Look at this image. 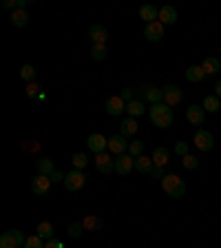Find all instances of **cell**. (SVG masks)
Listing matches in <instances>:
<instances>
[{
  "label": "cell",
  "mask_w": 221,
  "mask_h": 248,
  "mask_svg": "<svg viewBox=\"0 0 221 248\" xmlns=\"http://www.w3.org/2000/svg\"><path fill=\"white\" fill-rule=\"evenodd\" d=\"M148 115H150V120H153V124L157 126V129H168L170 124H173V120H175V115H173V108H170L168 104H164V102L150 104Z\"/></svg>",
  "instance_id": "cell-1"
},
{
  "label": "cell",
  "mask_w": 221,
  "mask_h": 248,
  "mask_svg": "<svg viewBox=\"0 0 221 248\" xmlns=\"http://www.w3.org/2000/svg\"><path fill=\"white\" fill-rule=\"evenodd\" d=\"M162 188H164L166 195L170 197H184L186 195V182L181 180L179 175H175V173H168V175L162 180Z\"/></svg>",
  "instance_id": "cell-2"
},
{
  "label": "cell",
  "mask_w": 221,
  "mask_h": 248,
  "mask_svg": "<svg viewBox=\"0 0 221 248\" xmlns=\"http://www.w3.org/2000/svg\"><path fill=\"white\" fill-rule=\"evenodd\" d=\"M27 242V237L20 231H7L0 235V248H22Z\"/></svg>",
  "instance_id": "cell-3"
},
{
  "label": "cell",
  "mask_w": 221,
  "mask_h": 248,
  "mask_svg": "<svg viewBox=\"0 0 221 248\" xmlns=\"http://www.w3.org/2000/svg\"><path fill=\"white\" fill-rule=\"evenodd\" d=\"M84 184H87V175H84V170L73 169L71 173H67V177H64V186H67V191H71V193L82 191Z\"/></svg>",
  "instance_id": "cell-4"
},
{
  "label": "cell",
  "mask_w": 221,
  "mask_h": 248,
  "mask_svg": "<svg viewBox=\"0 0 221 248\" xmlns=\"http://www.w3.org/2000/svg\"><path fill=\"white\" fill-rule=\"evenodd\" d=\"M195 146L199 151H204V153H208V151H212V146H215V138H212V133L210 131H204V129H199L195 133Z\"/></svg>",
  "instance_id": "cell-5"
},
{
  "label": "cell",
  "mask_w": 221,
  "mask_h": 248,
  "mask_svg": "<svg viewBox=\"0 0 221 248\" xmlns=\"http://www.w3.org/2000/svg\"><path fill=\"white\" fill-rule=\"evenodd\" d=\"M162 95H164V104H168V107H175V104L181 102V98H184V91H181L177 84H168V87L162 89Z\"/></svg>",
  "instance_id": "cell-6"
},
{
  "label": "cell",
  "mask_w": 221,
  "mask_h": 248,
  "mask_svg": "<svg viewBox=\"0 0 221 248\" xmlns=\"http://www.w3.org/2000/svg\"><path fill=\"white\" fill-rule=\"evenodd\" d=\"M133 169H135V157L131 153L118 155V160H115V170H118L119 175H129Z\"/></svg>",
  "instance_id": "cell-7"
},
{
  "label": "cell",
  "mask_w": 221,
  "mask_h": 248,
  "mask_svg": "<svg viewBox=\"0 0 221 248\" xmlns=\"http://www.w3.org/2000/svg\"><path fill=\"white\" fill-rule=\"evenodd\" d=\"M87 144H88V151H93L95 155H100V153H106L108 140L104 138V135H100V133H93V135H88Z\"/></svg>",
  "instance_id": "cell-8"
},
{
  "label": "cell",
  "mask_w": 221,
  "mask_h": 248,
  "mask_svg": "<svg viewBox=\"0 0 221 248\" xmlns=\"http://www.w3.org/2000/svg\"><path fill=\"white\" fill-rule=\"evenodd\" d=\"M95 169L100 173H104V175H108V173L115 170V160L108 153H100V155H95Z\"/></svg>",
  "instance_id": "cell-9"
},
{
  "label": "cell",
  "mask_w": 221,
  "mask_h": 248,
  "mask_svg": "<svg viewBox=\"0 0 221 248\" xmlns=\"http://www.w3.org/2000/svg\"><path fill=\"white\" fill-rule=\"evenodd\" d=\"M51 177L49 175H38L31 180V191L36 193V195H46L49 193V188H51Z\"/></svg>",
  "instance_id": "cell-10"
},
{
  "label": "cell",
  "mask_w": 221,
  "mask_h": 248,
  "mask_svg": "<svg viewBox=\"0 0 221 248\" xmlns=\"http://www.w3.org/2000/svg\"><path fill=\"white\" fill-rule=\"evenodd\" d=\"M144 36H146V40H150V42H160L162 38H164V25H162L160 20L146 25L144 27Z\"/></svg>",
  "instance_id": "cell-11"
},
{
  "label": "cell",
  "mask_w": 221,
  "mask_h": 248,
  "mask_svg": "<svg viewBox=\"0 0 221 248\" xmlns=\"http://www.w3.org/2000/svg\"><path fill=\"white\" fill-rule=\"evenodd\" d=\"M186 118H188V122H191L192 126H199V124H204L206 111H204V107H199V104H191V107L186 108Z\"/></svg>",
  "instance_id": "cell-12"
},
{
  "label": "cell",
  "mask_w": 221,
  "mask_h": 248,
  "mask_svg": "<svg viewBox=\"0 0 221 248\" xmlns=\"http://www.w3.org/2000/svg\"><path fill=\"white\" fill-rule=\"evenodd\" d=\"M129 144L131 142H126L124 135H113V138H108V151L115 155H124L129 151Z\"/></svg>",
  "instance_id": "cell-13"
},
{
  "label": "cell",
  "mask_w": 221,
  "mask_h": 248,
  "mask_svg": "<svg viewBox=\"0 0 221 248\" xmlns=\"http://www.w3.org/2000/svg\"><path fill=\"white\" fill-rule=\"evenodd\" d=\"M104 107H106V113L113 115V118H118L122 111H126V102H124L119 95H111V98L106 100V104H104Z\"/></svg>",
  "instance_id": "cell-14"
},
{
  "label": "cell",
  "mask_w": 221,
  "mask_h": 248,
  "mask_svg": "<svg viewBox=\"0 0 221 248\" xmlns=\"http://www.w3.org/2000/svg\"><path fill=\"white\" fill-rule=\"evenodd\" d=\"M88 38H91L93 45H104L108 38V31L104 25H93L91 29H88Z\"/></svg>",
  "instance_id": "cell-15"
},
{
  "label": "cell",
  "mask_w": 221,
  "mask_h": 248,
  "mask_svg": "<svg viewBox=\"0 0 221 248\" xmlns=\"http://www.w3.org/2000/svg\"><path fill=\"white\" fill-rule=\"evenodd\" d=\"M135 169H137V173L150 175V173H153V169H155L153 157H146V155H139V157H135Z\"/></svg>",
  "instance_id": "cell-16"
},
{
  "label": "cell",
  "mask_w": 221,
  "mask_h": 248,
  "mask_svg": "<svg viewBox=\"0 0 221 248\" xmlns=\"http://www.w3.org/2000/svg\"><path fill=\"white\" fill-rule=\"evenodd\" d=\"M139 124H137V118H126L122 124H119V135H124V138H133L135 133H137Z\"/></svg>",
  "instance_id": "cell-17"
},
{
  "label": "cell",
  "mask_w": 221,
  "mask_h": 248,
  "mask_svg": "<svg viewBox=\"0 0 221 248\" xmlns=\"http://www.w3.org/2000/svg\"><path fill=\"white\" fill-rule=\"evenodd\" d=\"M139 18H142L146 25H150V22H155L160 18V9H155V5H142L139 7Z\"/></svg>",
  "instance_id": "cell-18"
},
{
  "label": "cell",
  "mask_w": 221,
  "mask_h": 248,
  "mask_svg": "<svg viewBox=\"0 0 221 248\" xmlns=\"http://www.w3.org/2000/svg\"><path fill=\"white\" fill-rule=\"evenodd\" d=\"M157 20H160L162 25H173V22L177 20V9L170 5H164L160 9V18H157Z\"/></svg>",
  "instance_id": "cell-19"
},
{
  "label": "cell",
  "mask_w": 221,
  "mask_h": 248,
  "mask_svg": "<svg viewBox=\"0 0 221 248\" xmlns=\"http://www.w3.org/2000/svg\"><path fill=\"white\" fill-rule=\"evenodd\" d=\"M9 18H11V25L18 27V29L27 27V22H29V14H27V9H20V7H18L15 11H11Z\"/></svg>",
  "instance_id": "cell-20"
},
{
  "label": "cell",
  "mask_w": 221,
  "mask_h": 248,
  "mask_svg": "<svg viewBox=\"0 0 221 248\" xmlns=\"http://www.w3.org/2000/svg\"><path fill=\"white\" fill-rule=\"evenodd\" d=\"M142 95H144V100L146 102H150V104H160L162 100H164L162 89H155V87H144L142 89Z\"/></svg>",
  "instance_id": "cell-21"
},
{
  "label": "cell",
  "mask_w": 221,
  "mask_h": 248,
  "mask_svg": "<svg viewBox=\"0 0 221 248\" xmlns=\"http://www.w3.org/2000/svg\"><path fill=\"white\" fill-rule=\"evenodd\" d=\"M36 169H38V175H51L56 170V164H53L51 157H42V160L36 162Z\"/></svg>",
  "instance_id": "cell-22"
},
{
  "label": "cell",
  "mask_w": 221,
  "mask_h": 248,
  "mask_svg": "<svg viewBox=\"0 0 221 248\" xmlns=\"http://www.w3.org/2000/svg\"><path fill=\"white\" fill-rule=\"evenodd\" d=\"M186 78H188V82H201L204 78H206V71L201 64H192L188 71H186Z\"/></svg>",
  "instance_id": "cell-23"
},
{
  "label": "cell",
  "mask_w": 221,
  "mask_h": 248,
  "mask_svg": "<svg viewBox=\"0 0 221 248\" xmlns=\"http://www.w3.org/2000/svg\"><path fill=\"white\" fill-rule=\"evenodd\" d=\"M153 162H155V166H166V164L170 162V151H168V149H164V146L155 149V153H153Z\"/></svg>",
  "instance_id": "cell-24"
},
{
  "label": "cell",
  "mask_w": 221,
  "mask_h": 248,
  "mask_svg": "<svg viewBox=\"0 0 221 248\" xmlns=\"http://www.w3.org/2000/svg\"><path fill=\"white\" fill-rule=\"evenodd\" d=\"M84 231H102V217L98 215H87L82 219Z\"/></svg>",
  "instance_id": "cell-25"
},
{
  "label": "cell",
  "mask_w": 221,
  "mask_h": 248,
  "mask_svg": "<svg viewBox=\"0 0 221 248\" xmlns=\"http://www.w3.org/2000/svg\"><path fill=\"white\" fill-rule=\"evenodd\" d=\"M201 67H204L206 76H212V73L221 71V60L219 58H206V60L201 62Z\"/></svg>",
  "instance_id": "cell-26"
},
{
  "label": "cell",
  "mask_w": 221,
  "mask_h": 248,
  "mask_svg": "<svg viewBox=\"0 0 221 248\" xmlns=\"http://www.w3.org/2000/svg\"><path fill=\"white\" fill-rule=\"evenodd\" d=\"M204 111H208V113H215V111H221V102H219V98L217 95H206L204 98Z\"/></svg>",
  "instance_id": "cell-27"
},
{
  "label": "cell",
  "mask_w": 221,
  "mask_h": 248,
  "mask_svg": "<svg viewBox=\"0 0 221 248\" xmlns=\"http://www.w3.org/2000/svg\"><path fill=\"white\" fill-rule=\"evenodd\" d=\"M126 111L131 113V118H139V115H144L146 107H144V102H142V100H133V102L126 104Z\"/></svg>",
  "instance_id": "cell-28"
},
{
  "label": "cell",
  "mask_w": 221,
  "mask_h": 248,
  "mask_svg": "<svg viewBox=\"0 0 221 248\" xmlns=\"http://www.w3.org/2000/svg\"><path fill=\"white\" fill-rule=\"evenodd\" d=\"M36 231H38L36 235H40V237L46 239V242H49V239H53V224L51 222H40Z\"/></svg>",
  "instance_id": "cell-29"
},
{
  "label": "cell",
  "mask_w": 221,
  "mask_h": 248,
  "mask_svg": "<svg viewBox=\"0 0 221 248\" xmlns=\"http://www.w3.org/2000/svg\"><path fill=\"white\" fill-rule=\"evenodd\" d=\"M20 78L25 80V82H33V78H36V69L31 67V64H25V67L20 69Z\"/></svg>",
  "instance_id": "cell-30"
},
{
  "label": "cell",
  "mask_w": 221,
  "mask_h": 248,
  "mask_svg": "<svg viewBox=\"0 0 221 248\" xmlns=\"http://www.w3.org/2000/svg\"><path fill=\"white\" fill-rule=\"evenodd\" d=\"M22 248H44V244H42V237H40V235H29Z\"/></svg>",
  "instance_id": "cell-31"
},
{
  "label": "cell",
  "mask_w": 221,
  "mask_h": 248,
  "mask_svg": "<svg viewBox=\"0 0 221 248\" xmlns=\"http://www.w3.org/2000/svg\"><path fill=\"white\" fill-rule=\"evenodd\" d=\"M67 232L71 235L73 239H77L80 235L84 232V226H82V222H73V224H69V228H67Z\"/></svg>",
  "instance_id": "cell-32"
},
{
  "label": "cell",
  "mask_w": 221,
  "mask_h": 248,
  "mask_svg": "<svg viewBox=\"0 0 221 248\" xmlns=\"http://www.w3.org/2000/svg\"><path fill=\"white\" fill-rule=\"evenodd\" d=\"M181 164H184L188 170H195L197 166H199V160H197L195 155H191V153H188V155H184V157H181Z\"/></svg>",
  "instance_id": "cell-33"
},
{
  "label": "cell",
  "mask_w": 221,
  "mask_h": 248,
  "mask_svg": "<svg viewBox=\"0 0 221 248\" xmlns=\"http://www.w3.org/2000/svg\"><path fill=\"white\" fill-rule=\"evenodd\" d=\"M91 53H93V58H95V60H104V58H106V45H93L91 46Z\"/></svg>",
  "instance_id": "cell-34"
},
{
  "label": "cell",
  "mask_w": 221,
  "mask_h": 248,
  "mask_svg": "<svg viewBox=\"0 0 221 248\" xmlns=\"http://www.w3.org/2000/svg\"><path fill=\"white\" fill-rule=\"evenodd\" d=\"M129 153L133 155V157H139V155H144V144H142V142H131L129 144Z\"/></svg>",
  "instance_id": "cell-35"
},
{
  "label": "cell",
  "mask_w": 221,
  "mask_h": 248,
  "mask_svg": "<svg viewBox=\"0 0 221 248\" xmlns=\"http://www.w3.org/2000/svg\"><path fill=\"white\" fill-rule=\"evenodd\" d=\"M71 162H73V166H75L77 170H82L84 166H87V162H88V160H87V155H84V153H75V155H73V160H71Z\"/></svg>",
  "instance_id": "cell-36"
},
{
  "label": "cell",
  "mask_w": 221,
  "mask_h": 248,
  "mask_svg": "<svg viewBox=\"0 0 221 248\" xmlns=\"http://www.w3.org/2000/svg\"><path fill=\"white\" fill-rule=\"evenodd\" d=\"M27 95H29V98H33V95H40V84H38V82L27 84Z\"/></svg>",
  "instance_id": "cell-37"
},
{
  "label": "cell",
  "mask_w": 221,
  "mask_h": 248,
  "mask_svg": "<svg viewBox=\"0 0 221 248\" xmlns=\"http://www.w3.org/2000/svg\"><path fill=\"white\" fill-rule=\"evenodd\" d=\"M175 153L181 155V157H184V155H188V144H186V142H177V144H175Z\"/></svg>",
  "instance_id": "cell-38"
},
{
  "label": "cell",
  "mask_w": 221,
  "mask_h": 248,
  "mask_svg": "<svg viewBox=\"0 0 221 248\" xmlns=\"http://www.w3.org/2000/svg\"><path fill=\"white\" fill-rule=\"evenodd\" d=\"M119 98H122L126 104H129V102H133V89H124V91H122V95H119Z\"/></svg>",
  "instance_id": "cell-39"
},
{
  "label": "cell",
  "mask_w": 221,
  "mask_h": 248,
  "mask_svg": "<svg viewBox=\"0 0 221 248\" xmlns=\"http://www.w3.org/2000/svg\"><path fill=\"white\" fill-rule=\"evenodd\" d=\"M150 177H155V180H157V177H162V180H164V177H166V173H164V166H155V169H153V173H150Z\"/></svg>",
  "instance_id": "cell-40"
},
{
  "label": "cell",
  "mask_w": 221,
  "mask_h": 248,
  "mask_svg": "<svg viewBox=\"0 0 221 248\" xmlns=\"http://www.w3.org/2000/svg\"><path fill=\"white\" fill-rule=\"evenodd\" d=\"M49 177H51V182H64V177H67V175H64V173H60V170H53Z\"/></svg>",
  "instance_id": "cell-41"
},
{
  "label": "cell",
  "mask_w": 221,
  "mask_h": 248,
  "mask_svg": "<svg viewBox=\"0 0 221 248\" xmlns=\"http://www.w3.org/2000/svg\"><path fill=\"white\" fill-rule=\"evenodd\" d=\"M44 248H64V244L58 242V239H49V242L44 244Z\"/></svg>",
  "instance_id": "cell-42"
},
{
  "label": "cell",
  "mask_w": 221,
  "mask_h": 248,
  "mask_svg": "<svg viewBox=\"0 0 221 248\" xmlns=\"http://www.w3.org/2000/svg\"><path fill=\"white\" fill-rule=\"evenodd\" d=\"M2 7H5V9H18V0H5V2H2Z\"/></svg>",
  "instance_id": "cell-43"
},
{
  "label": "cell",
  "mask_w": 221,
  "mask_h": 248,
  "mask_svg": "<svg viewBox=\"0 0 221 248\" xmlns=\"http://www.w3.org/2000/svg\"><path fill=\"white\" fill-rule=\"evenodd\" d=\"M215 95H217V98H221V80L217 82V87H215Z\"/></svg>",
  "instance_id": "cell-44"
},
{
  "label": "cell",
  "mask_w": 221,
  "mask_h": 248,
  "mask_svg": "<svg viewBox=\"0 0 221 248\" xmlns=\"http://www.w3.org/2000/svg\"><path fill=\"white\" fill-rule=\"evenodd\" d=\"M219 53H221V46H219Z\"/></svg>",
  "instance_id": "cell-45"
}]
</instances>
